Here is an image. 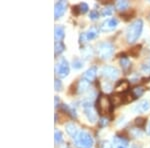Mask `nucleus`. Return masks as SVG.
Here are the masks:
<instances>
[{
    "label": "nucleus",
    "instance_id": "nucleus-36",
    "mask_svg": "<svg viewBox=\"0 0 150 148\" xmlns=\"http://www.w3.org/2000/svg\"><path fill=\"white\" fill-rule=\"evenodd\" d=\"M147 134L150 135V122L148 123V126H147Z\"/></svg>",
    "mask_w": 150,
    "mask_h": 148
},
{
    "label": "nucleus",
    "instance_id": "nucleus-10",
    "mask_svg": "<svg viewBox=\"0 0 150 148\" xmlns=\"http://www.w3.org/2000/svg\"><path fill=\"white\" fill-rule=\"evenodd\" d=\"M149 109H150V101L148 99H143V100H140L137 104H135L133 106L132 110L135 113H143L148 111Z\"/></svg>",
    "mask_w": 150,
    "mask_h": 148
},
{
    "label": "nucleus",
    "instance_id": "nucleus-14",
    "mask_svg": "<svg viewBox=\"0 0 150 148\" xmlns=\"http://www.w3.org/2000/svg\"><path fill=\"white\" fill-rule=\"evenodd\" d=\"M125 98H126V96L122 95V93H118V92H116V93H114L112 96L110 97V101H111V103H112L113 106H119L124 102Z\"/></svg>",
    "mask_w": 150,
    "mask_h": 148
},
{
    "label": "nucleus",
    "instance_id": "nucleus-17",
    "mask_svg": "<svg viewBox=\"0 0 150 148\" xmlns=\"http://www.w3.org/2000/svg\"><path fill=\"white\" fill-rule=\"evenodd\" d=\"M113 143L115 145V148H128V141L125 138L121 136H116L113 138Z\"/></svg>",
    "mask_w": 150,
    "mask_h": 148
},
{
    "label": "nucleus",
    "instance_id": "nucleus-1",
    "mask_svg": "<svg viewBox=\"0 0 150 148\" xmlns=\"http://www.w3.org/2000/svg\"><path fill=\"white\" fill-rule=\"evenodd\" d=\"M143 30V21L141 19H136L127 27L126 30V41L129 44L135 43L140 37Z\"/></svg>",
    "mask_w": 150,
    "mask_h": 148
},
{
    "label": "nucleus",
    "instance_id": "nucleus-29",
    "mask_svg": "<svg viewBox=\"0 0 150 148\" xmlns=\"http://www.w3.org/2000/svg\"><path fill=\"white\" fill-rule=\"evenodd\" d=\"M145 123H146V119L143 117H138L136 120H135V124L138 126V128L139 127H144Z\"/></svg>",
    "mask_w": 150,
    "mask_h": 148
},
{
    "label": "nucleus",
    "instance_id": "nucleus-23",
    "mask_svg": "<svg viewBox=\"0 0 150 148\" xmlns=\"http://www.w3.org/2000/svg\"><path fill=\"white\" fill-rule=\"evenodd\" d=\"M63 134L60 130L56 129L54 132V141L56 145H60L61 143H63Z\"/></svg>",
    "mask_w": 150,
    "mask_h": 148
},
{
    "label": "nucleus",
    "instance_id": "nucleus-21",
    "mask_svg": "<svg viewBox=\"0 0 150 148\" xmlns=\"http://www.w3.org/2000/svg\"><path fill=\"white\" fill-rule=\"evenodd\" d=\"M119 63H120V65H121L122 69L124 70V71H127V70L130 68V66H131V62H130L129 58L126 57V56H123V57L120 58Z\"/></svg>",
    "mask_w": 150,
    "mask_h": 148
},
{
    "label": "nucleus",
    "instance_id": "nucleus-25",
    "mask_svg": "<svg viewBox=\"0 0 150 148\" xmlns=\"http://www.w3.org/2000/svg\"><path fill=\"white\" fill-rule=\"evenodd\" d=\"M84 66V61L81 59V58L75 57L73 60H72V67L74 69H80Z\"/></svg>",
    "mask_w": 150,
    "mask_h": 148
},
{
    "label": "nucleus",
    "instance_id": "nucleus-8",
    "mask_svg": "<svg viewBox=\"0 0 150 148\" xmlns=\"http://www.w3.org/2000/svg\"><path fill=\"white\" fill-rule=\"evenodd\" d=\"M99 30L96 27H91L89 28L86 32L81 33L80 35V41L81 42H85V41H89V40H93L95 39L96 37L99 34Z\"/></svg>",
    "mask_w": 150,
    "mask_h": 148
},
{
    "label": "nucleus",
    "instance_id": "nucleus-6",
    "mask_svg": "<svg viewBox=\"0 0 150 148\" xmlns=\"http://www.w3.org/2000/svg\"><path fill=\"white\" fill-rule=\"evenodd\" d=\"M100 74L105 79L116 80L119 76V70L114 66H111V65H104L100 70Z\"/></svg>",
    "mask_w": 150,
    "mask_h": 148
},
{
    "label": "nucleus",
    "instance_id": "nucleus-5",
    "mask_svg": "<svg viewBox=\"0 0 150 148\" xmlns=\"http://www.w3.org/2000/svg\"><path fill=\"white\" fill-rule=\"evenodd\" d=\"M69 72H70V66L68 61L64 57H61L58 60L56 65H55V74L59 78H65L66 76H68Z\"/></svg>",
    "mask_w": 150,
    "mask_h": 148
},
{
    "label": "nucleus",
    "instance_id": "nucleus-3",
    "mask_svg": "<svg viewBox=\"0 0 150 148\" xmlns=\"http://www.w3.org/2000/svg\"><path fill=\"white\" fill-rule=\"evenodd\" d=\"M113 52H114V46L112 43L107 42V41H102L97 45V53L101 59H109L113 55Z\"/></svg>",
    "mask_w": 150,
    "mask_h": 148
},
{
    "label": "nucleus",
    "instance_id": "nucleus-4",
    "mask_svg": "<svg viewBox=\"0 0 150 148\" xmlns=\"http://www.w3.org/2000/svg\"><path fill=\"white\" fill-rule=\"evenodd\" d=\"M112 103L110 101V98L105 95H100L97 100V110L101 115H106L108 113L112 112Z\"/></svg>",
    "mask_w": 150,
    "mask_h": 148
},
{
    "label": "nucleus",
    "instance_id": "nucleus-19",
    "mask_svg": "<svg viewBox=\"0 0 150 148\" xmlns=\"http://www.w3.org/2000/svg\"><path fill=\"white\" fill-rule=\"evenodd\" d=\"M144 91H145V89H144V87H142V86L134 87L131 90V96L133 98H139L140 96L143 95Z\"/></svg>",
    "mask_w": 150,
    "mask_h": 148
},
{
    "label": "nucleus",
    "instance_id": "nucleus-28",
    "mask_svg": "<svg viewBox=\"0 0 150 148\" xmlns=\"http://www.w3.org/2000/svg\"><path fill=\"white\" fill-rule=\"evenodd\" d=\"M113 10H114V7L108 5L106 7H104L103 9H101V15L102 16H110L111 14L113 13Z\"/></svg>",
    "mask_w": 150,
    "mask_h": 148
},
{
    "label": "nucleus",
    "instance_id": "nucleus-30",
    "mask_svg": "<svg viewBox=\"0 0 150 148\" xmlns=\"http://www.w3.org/2000/svg\"><path fill=\"white\" fill-rule=\"evenodd\" d=\"M99 12L97 10H95V9H93V10L90 11V13H89V18L91 19V20H96V19L99 18Z\"/></svg>",
    "mask_w": 150,
    "mask_h": 148
},
{
    "label": "nucleus",
    "instance_id": "nucleus-26",
    "mask_svg": "<svg viewBox=\"0 0 150 148\" xmlns=\"http://www.w3.org/2000/svg\"><path fill=\"white\" fill-rule=\"evenodd\" d=\"M65 50V45L63 42H55V55H59L63 53Z\"/></svg>",
    "mask_w": 150,
    "mask_h": 148
},
{
    "label": "nucleus",
    "instance_id": "nucleus-35",
    "mask_svg": "<svg viewBox=\"0 0 150 148\" xmlns=\"http://www.w3.org/2000/svg\"><path fill=\"white\" fill-rule=\"evenodd\" d=\"M58 104H59V97L55 96V108H57Z\"/></svg>",
    "mask_w": 150,
    "mask_h": 148
},
{
    "label": "nucleus",
    "instance_id": "nucleus-7",
    "mask_svg": "<svg viewBox=\"0 0 150 148\" xmlns=\"http://www.w3.org/2000/svg\"><path fill=\"white\" fill-rule=\"evenodd\" d=\"M117 25H118L117 18H115V17L108 18L100 24L99 30L102 31V32H110V31L114 30V29L117 27Z\"/></svg>",
    "mask_w": 150,
    "mask_h": 148
},
{
    "label": "nucleus",
    "instance_id": "nucleus-16",
    "mask_svg": "<svg viewBox=\"0 0 150 148\" xmlns=\"http://www.w3.org/2000/svg\"><path fill=\"white\" fill-rule=\"evenodd\" d=\"M128 89H129V82L127 80H120L115 85V90L118 93H124Z\"/></svg>",
    "mask_w": 150,
    "mask_h": 148
},
{
    "label": "nucleus",
    "instance_id": "nucleus-9",
    "mask_svg": "<svg viewBox=\"0 0 150 148\" xmlns=\"http://www.w3.org/2000/svg\"><path fill=\"white\" fill-rule=\"evenodd\" d=\"M66 8H67V2L66 1H58L55 3V6H54V18L55 19H58L60 18L62 15H64L65 11H66Z\"/></svg>",
    "mask_w": 150,
    "mask_h": 148
},
{
    "label": "nucleus",
    "instance_id": "nucleus-15",
    "mask_svg": "<svg viewBox=\"0 0 150 148\" xmlns=\"http://www.w3.org/2000/svg\"><path fill=\"white\" fill-rule=\"evenodd\" d=\"M65 36V29L63 26L61 25H56L54 28V37L56 42H60Z\"/></svg>",
    "mask_w": 150,
    "mask_h": 148
},
{
    "label": "nucleus",
    "instance_id": "nucleus-31",
    "mask_svg": "<svg viewBox=\"0 0 150 148\" xmlns=\"http://www.w3.org/2000/svg\"><path fill=\"white\" fill-rule=\"evenodd\" d=\"M54 88L56 91H61L62 88H63V85H62V82L60 81L59 79H55L54 81Z\"/></svg>",
    "mask_w": 150,
    "mask_h": 148
},
{
    "label": "nucleus",
    "instance_id": "nucleus-27",
    "mask_svg": "<svg viewBox=\"0 0 150 148\" xmlns=\"http://www.w3.org/2000/svg\"><path fill=\"white\" fill-rule=\"evenodd\" d=\"M141 70L143 73L150 74V57L141 64Z\"/></svg>",
    "mask_w": 150,
    "mask_h": 148
},
{
    "label": "nucleus",
    "instance_id": "nucleus-13",
    "mask_svg": "<svg viewBox=\"0 0 150 148\" xmlns=\"http://www.w3.org/2000/svg\"><path fill=\"white\" fill-rule=\"evenodd\" d=\"M65 130H66L67 134H68L70 137L73 138V139L78 135V133H79L78 128H77V126L75 125L73 122L67 123V124L65 125Z\"/></svg>",
    "mask_w": 150,
    "mask_h": 148
},
{
    "label": "nucleus",
    "instance_id": "nucleus-20",
    "mask_svg": "<svg viewBox=\"0 0 150 148\" xmlns=\"http://www.w3.org/2000/svg\"><path fill=\"white\" fill-rule=\"evenodd\" d=\"M115 7L120 11H125L129 7V2L127 0H118L115 4Z\"/></svg>",
    "mask_w": 150,
    "mask_h": 148
},
{
    "label": "nucleus",
    "instance_id": "nucleus-12",
    "mask_svg": "<svg viewBox=\"0 0 150 148\" xmlns=\"http://www.w3.org/2000/svg\"><path fill=\"white\" fill-rule=\"evenodd\" d=\"M89 87H90V82L82 78L81 80H79L78 83H77L76 91H77V93H79V94H83V93H85L86 91L89 90Z\"/></svg>",
    "mask_w": 150,
    "mask_h": 148
},
{
    "label": "nucleus",
    "instance_id": "nucleus-2",
    "mask_svg": "<svg viewBox=\"0 0 150 148\" xmlns=\"http://www.w3.org/2000/svg\"><path fill=\"white\" fill-rule=\"evenodd\" d=\"M93 137L86 131H79L78 135L74 138V145L76 148H91L93 146Z\"/></svg>",
    "mask_w": 150,
    "mask_h": 148
},
{
    "label": "nucleus",
    "instance_id": "nucleus-11",
    "mask_svg": "<svg viewBox=\"0 0 150 148\" xmlns=\"http://www.w3.org/2000/svg\"><path fill=\"white\" fill-rule=\"evenodd\" d=\"M96 76H97V67L92 66L84 72L82 78L87 80V81H89V82H92L93 80L96 78Z\"/></svg>",
    "mask_w": 150,
    "mask_h": 148
},
{
    "label": "nucleus",
    "instance_id": "nucleus-22",
    "mask_svg": "<svg viewBox=\"0 0 150 148\" xmlns=\"http://www.w3.org/2000/svg\"><path fill=\"white\" fill-rule=\"evenodd\" d=\"M92 53H93V50H92V47H90V46H85V47L81 49V54H82V56H83V58H85V59H88V58H90L92 56Z\"/></svg>",
    "mask_w": 150,
    "mask_h": 148
},
{
    "label": "nucleus",
    "instance_id": "nucleus-33",
    "mask_svg": "<svg viewBox=\"0 0 150 148\" xmlns=\"http://www.w3.org/2000/svg\"><path fill=\"white\" fill-rule=\"evenodd\" d=\"M108 118H106V117H101L100 119H99L98 121V123H99V125L101 126V127H104V126H106L108 124Z\"/></svg>",
    "mask_w": 150,
    "mask_h": 148
},
{
    "label": "nucleus",
    "instance_id": "nucleus-32",
    "mask_svg": "<svg viewBox=\"0 0 150 148\" xmlns=\"http://www.w3.org/2000/svg\"><path fill=\"white\" fill-rule=\"evenodd\" d=\"M102 89L106 92H109L112 90V85L108 81H104L102 83Z\"/></svg>",
    "mask_w": 150,
    "mask_h": 148
},
{
    "label": "nucleus",
    "instance_id": "nucleus-18",
    "mask_svg": "<svg viewBox=\"0 0 150 148\" xmlns=\"http://www.w3.org/2000/svg\"><path fill=\"white\" fill-rule=\"evenodd\" d=\"M88 10H89V6L85 2H81V3L78 4L77 6L73 7V12L75 11L77 14H84Z\"/></svg>",
    "mask_w": 150,
    "mask_h": 148
},
{
    "label": "nucleus",
    "instance_id": "nucleus-34",
    "mask_svg": "<svg viewBox=\"0 0 150 148\" xmlns=\"http://www.w3.org/2000/svg\"><path fill=\"white\" fill-rule=\"evenodd\" d=\"M101 148H113V145L109 141H102L101 142Z\"/></svg>",
    "mask_w": 150,
    "mask_h": 148
},
{
    "label": "nucleus",
    "instance_id": "nucleus-24",
    "mask_svg": "<svg viewBox=\"0 0 150 148\" xmlns=\"http://www.w3.org/2000/svg\"><path fill=\"white\" fill-rule=\"evenodd\" d=\"M62 108H63V110L65 111V112L68 113L72 118H76V117H77L76 110H75V109H74L73 107H70V106H69V105H67V104H63Z\"/></svg>",
    "mask_w": 150,
    "mask_h": 148
}]
</instances>
